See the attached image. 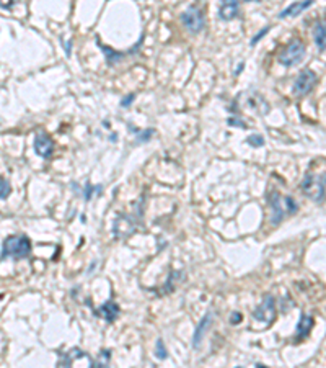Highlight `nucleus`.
Masks as SVG:
<instances>
[{
    "mask_svg": "<svg viewBox=\"0 0 326 368\" xmlns=\"http://www.w3.org/2000/svg\"><path fill=\"white\" fill-rule=\"evenodd\" d=\"M313 324H315V321H313V318H311L310 314H305V313L302 314L300 321H299V324H297V332H295L294 341L295 342H302L304 339L308 337V334L311 332Z\"/></svg>",
    "mask_w": 326,
    "mask_h": 368,
    "instance_id": "f8f14e48",
    "label": "nucleus"
},
{
    "mask_svg": "<svg viewBox=\"0 0 326 368\" xmlns=\"http://www.w3.org/2000/svg\"><path fill=\"white\" fill-rule=\"evenodd\" d=\"M253 318H255L256 321L265 322V324H271L272 321H274V318H276V301H274V296H271V295L265 296L263 303L258 306L255 311H253Z\"/></svg>",
    "mask_w": 326,
    "mask_h": 368,
    "instance_id": "423d86ee",
    "label": "nucleus"
},
{
    "mask_svg": "<svg viewBox=\"0 0 326 368\" xmlns=\"http://www.w3.org/2000/svg\"><path fill=\"white\" fill-rule=\"evenodd\" d=\"M109 360H111V352L109 350H103L100 353L98 360L93 362V367H108L109 365Z\"/></svg>",
    "mask_w": 326,
    "mask_h": 368,
    "instance_id": "a211bd4d",
    "label": "nucleus"
},
{
    "mask_svg": "<svg viewBox=\"0 0 326 368\" xmlns=\"http://www.w3.org/2000/svg\"><path fill=\"white\" fill-rule=\"evenodd\" d=\"M212 319H214V314L209 311L203 318V321L199 322V326H198V329H196V332H194V336H193V345H194V348H199L201 342H203L204 334L207 332V329L210 327V324H212Z\"/></svg>",
    "mask_w": 326,
    "mask_h": 368,
    "instance_id": "ddd939ff",
    "label": "nucleus"
},
{
    "mask_svg": "<svg viewBox=\"0 0 326 368\" xmlns=\"http://www.w3.org/2000/svg\"><path fill=\"white\" fill-rule=\"evenodd\" d=\"M238 15H240V0H222V5H220L219 10L220 20L230 22L235 20Z\"/></svg>",
    "mask_w": 326,
    "mask_h": 368,
    "instance_id": "9d476101",
    "label": "nucleus"
},
{
    "mask_svg": "<svg viewBox=\"0 0 326 368\" xmlns=\"http://www.w3.org/2000/svg\"><path fill=\"white\" fill-rule=\"evenodd\" d=\"M285 200V209H287V214H295L297 209H299V205H297V202L292 197H289V195H285L284 197Z\"/></svg>",
    "mask_w": 326,
    "mask_h": 368,
    "instance_id": "6ab92c4d",
    "label": "nucleus"
},
{
    "mask_svg": "<svg viewBox=\"0 0 326 368\" xmlns=\"http://www.w3.org/2000/svg\"><path fill=\"white\" fill-rule=\"evenodd\" d=\"M155 130H143V131H137V142H147L150 138L153 136Z\"/></svg>",
    "mask_w": 326,
    "mask_h": 368,
    "instance_id": "4be33fe9",
    "label": "nucleus"
},
{
    "mask_svg": "<svg viewBox=\"0 0 326 368\" xmlns=\"http://www.w3.org/2000/svg\"><path fill=\"white\" fill-rule=\"evenodd\" d=\"M87 357V353L79 350V348H75V355H72V350L67 352V353H61V360H59V365L61 367H69L72 365V362L77 360V358H83Z\"/></svg>",
    "mask_w": 326,
    "mask_h": 368,
    "instance_id": "f3484780",
    "label": "nucleus"
},
{
    "mask_svg": "<svg viewBox=\"0 0 326 368\" xmlns=\"http://www.w3.org/2000/svg\"><path fill=\"white\" fill-rule=\"evenodd\" d=\"M97 45L102 47V51H103V54H104V57H106V61H108V64H116L118 61H121L122 57H124V54L122 52H118V51H114V49H111V47H108V46H104V45H102L98 40H97Z\"/></svg>",
    "mask_w": 326,
    "mask_h": 368,
    "instance_id": "dca6fc26",
    "label": "nucleus"
},
{
    "mask_svg": "<svg viewBox=\"0 0 326 368\" xmlns=\"http://www.w3.org/2000/svg\"><path fill=\"white\" fill-rule=\"evenodd\" d=\"M302 192L315 203H323L326 198V172L320 177L306 174L302 180Z\"/></svg>",
    "mask_w": 326,
    "mask_h": 368,
    "instance_id": "f257e3e1",
    "label": "nucleus"
},
{
    "mask_svg": "<svg viewBox=\"0 0 326 368\" xmlns=\"http://www.w3.org/2000/svg\"><path fill=\"white\" fill-rule=\"evenodd\" d=\"M246 2H261V0H246Z\"/></svg>",
    "mask_w": 326,
    "mask_h": 368,
    "instance_id": "c756f323",
    "label": "nucleus"
},
{
    "mask_svg": "<svg viewBox=\"0 0 326 368\" xmlns=\"http://www.w3.org/2000/svg\"><path fill=\"white\" fill-rule=\"evenodd\" d=\"M93 192H102V187H92L90 184H85V192H83V195H85V200L87 202H90L92 200V195H93Z\"/></svg>",
    "mask_w": 326,
    "mask_h": 368,
    "instance_id": "b1692460",
    "label": "nucleus"
},
{
    "mask_svg": "<svg viewBox=\"0 0 326 368\" xmlns=\"http://www.w3.org/2000/svg\"><path fill=\"white\" fill-rule=\"evenodd\" d=\"M35 151L38 156L44 157V159H49L54 152V141L51 139L46 133H38L35 138Z\"/></svg>",
    "mask_w": 326,
    "mask_h": 368,
    "instance_id": "1a4fd4ad",
    "label": "nucleus"
},
{
    "mask_svg": "<svg viewBox=\"0 0 326 368\" xmlns=\"http://www.w3.org/2000/svg\"><path fill=\"white\" fill-rule=\"evenodd\" d=\"M15 0H0V8H12Z\"/></svg>",
    "mask_w": 326,
    "mask_h": 368,
    "instance_id": "cd10ccee",
    "label": "nucleus"
},
{
    "mask_svg": "<svg viewBox=\"0 0 326 368\" xmlns=\"http://www.w3.org/2000/svg\"><path fill=\"white\" fill-rule=\"evenodd\" d=\"M313 3H315V0H299V2H294L292 5L284 8V10H282L277 17H279L281 20L289 18V17H299L302 12H305L306 8H310Z\"/></svg>",
    "mask_w": 326,
    "mask_h": 368,
    "instance_id": "9b49d317",
    "label": "nucleus"
},
{
    "mask_svg": "<svg viewBox=\"0 0 326 368\" xmlns=\"http://www.w3.org/2000/svg\"><path fill=\"white\" fill-rule=\"evenodd\" d=\"M313 40L320 51L326 49V25L323 22H318L313 28Z\"/></svg>",
    "mask_w": 326,
    "mask_h": 368,
    "instance_id": "2eb2a0df",
    "label": "nucleus"
},
{
    "mask_svg": "<svg viewBox=\"0 0 326 368\" xmlns=\"http://www.w3.org/2000/svg\"><path fill=\"white\" fill-rule=\"evenodd\" d=\"M30 252H31V242L26 236H10L3 241L2 257L23 259V257L30 255Z\"/></svg>",
    "mask_w": 326,
    "mask_h": 368,
    "instance_id": "f03ea898",
    "label": "nucleus"
},
{
    "mask_svg": "<svg viewBox=\"0 0 326 368\" xmlns=\"http://www.w3.org/2000/svg\"><path fill=\"white\" fill-rule=\"evenodd\" d=\"M267 205H269L272 209V216H271L272 224H279L282 221V218L287 214L284 197L277 192H271V195L267 197Z\"/></svg>",
    "mask_w": 326,
    "mask_h": 368,
    "instance_id": "0eeeda50",
    "label": "nucleus"
},
{
    "mask_svg": "<svg viewBox=\"0 0 326 368\" xmlns=\"http://www.w3.org/2000/svg\"><path fill=\"white\" fill-rule=\"evenodd\" d=\"M97 314L104 318L108 322H113V321H116V318L119 316V306L114 303V301H108V303H104L102 308L98 309Z\"/></svg>",
    "mask_w": 326,
    "mask_h": 368,
    "instance_id": "4468645a",
    "label": "nucleus"
},
{
    "mask_svg": "<svg viewBox=\"0 0 326 368\" xmlns=\"http://www.w3.org/2000/svg\"><path fill=\"white\" fill-rule=\"evenodd\" d=\"M181 23L189 33H199L205 28V13L201 7L191 5L188 10L181 13Z\"/></svg>",
    "mask_w": 326,
    "mask_h": 368,
    "instance_id": "20e7f679",
    "label": "nucleus"
},
{
    "mask_svg": "<svg viewBox=\"0 0 326 368\" xmlns=\"http://www.w3.org/2000/svg\"><path fill=\"white\" fill-rule=\"evenodd\" d=\"M10 192H12L10 184L5 179H0V200H5L10 195Z\"/></svg>",
    "mask_w": 326,
    "mask_h": 368,
    "instance_id": "aec40b11",
    "label": "nucleus"
},
{
    "mask_svg": "<svg viewBox=\"0 0 326 368\" xmlns=\"http://www.w3.org/2000/svg\"><path fill=\"white\" fill-rule=\"evenodd\" d=\"M227 123H228V126H240V128H248V125H246V123L243 121L242 118H228V119H227Z\"/></svg>",
    "mask_w": 326,
    "mask_h": 368,
    "instance_id": "a878e982",
    "label": "nucleus"
},
{
    "mask_svg": "<svg viewBox=\"0 0 326 368\" xmlns=\"http://www.w3.org/2000/svg\"><path fill=\"white\" fill-rule=\"evenodd\" d=\"M137 229V223L134 221L132 218L129 216H118L114 219V226H113V231H114V236L116 237H129L132 232H136Z\"/></svg>",
    "mask_w": 326,
    "mask_h": 368,
    "instance_id": "6e6552de",
    "label": "nucleus"
},
{
    "mask_svg": "<svg viewBox=\"0 0 326 368\" xmlns=\"http://www.w3.org/2000/svg\"><path fill=\"white\" fill-rule=\"evenodd\" d=\"M136 100V93H129V95H126L122 100H121V107L122 108H127V107H131V103Z\"/></svg>",
    "mask_w": 326,
    "mask_h": 368,
    "instance_id": "bb28decb",
    "label": "nucleus"
},
{
    "mask_svg": "<svg viewBox=\"0 0 326 368\" xmlns=\"http://www.w3.org/2000/svg\"><path fill=\"white\" fill-rule=\"evenodd\" d=\"M271 30V26H265V28H263V30L260 31V33H258V35L256 36H253V40H251V43H250V45L251 46H255V45H258V43H260V40H261V38L263 36H265L266 35V33L267 31H269Z\"/></svg>",
    "mask_w": 326,
    "mask_h": 368,
    "instance_id": "393cba45",
    "label": "nucleus"
},
{
    "mask_svg": "<svg viewBox=\"0 0 326 368\" xmlns=\"http://www.w3.org/2000/svg\"><path fill=\"white\" fill-rule=\"evenodd\" d=\"M155 353H157V357H158V358H166V357H168V353H166V348H165V345H163V342L160 341V339H158V341H157Z\"/></svg>",
    "mask_w": 326,
    "mask_h": 368,
    "instance_id": "5701e85b",
    "label": "nucleus"
},
{
    "mask_svg": "<svg viewBox=\"0 0 326 368\" xmlns=\"http://www.w3.org/2000/svg\"><path fill=\"white\" fill-rule=\"evenodd\" d=\"M305 52H306V47H305L304 43H302L300 40H294L281 51L279 63L282 66H285V68H292V66L299 64L300 61L304 59Z\"/></svg>",
    "mask_w": 326,
    "mask_h": 368,
    "instance_id": "7ed1b4c3",
    "label": "nucleus"
},
{
    "mask_svg": "<svg viewBox=\"0 0 326 368\" xmlns=\"http://www.w3.org/2000/svg\"><path fill=\"white\" fill-rule=\"evenodd\" d=\"M316 80H318V75H316L311 69H304L302 72L297 75L294 87H292V92H294L297 97H305L308 95L313 87L316 85Z\"/></svg>",
    "mask_w": 326,
    "mask_h": 368,
    "instance_id": "39448f33",
    "label": "nucleus"
},
{
    "mask_svg": "<svg viewBox=\"0 0 326 368\" xmlns=\"http://www.w3.org/2000/svg\"><path fill=\"white\" fill-rule=\"evenodd\" d=\"M246 142L253 147H261L263 144H265V138L260 136V135H251V136H248Z\"/></svg>",
    "mask_w": 326,
    "mask_h": 368,
    "instance_id": "412c9836",
    "label": "nucleus"
},
{
    "mask_svg": "<svg viewBox=\"0 0 326 368\" xmlns=\"http://www.w3.org/2000/svg\"><path fill=\"white\" fill-rule=\"evenodd\" d=\"M238 321H242V314L233 313V316H232V322H233V324H237Z\"/></svg>",
    "mask_w": 326,
    "mask_h": 368,
    "instance_id": "c85d7f7f",
    "label": "nucleus"
}]
</instances>
